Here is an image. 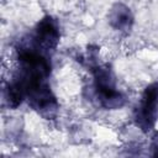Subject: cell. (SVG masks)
Returning a JSON list of instances; mask_svg holds the SVG:
<instances>
[{"label":"cell","instance_id":"6","mask_svg":"<svg viewBox=\"0 0 158 158\" xmlns=\"http://www.w3.org/2000/svg\"><path fill=\"white\" fill-rule=\"evenodd\" d=\"M151 151L153 157H158V133L153 137L152 143H151Z\"/></svg>","mask_w":158,"mask_h":158},{"label":"cell","instance_id":"1","mask_svg":"<svg viewBox=\"0 0 158 158\" xmlns=\"http://www.w3.org/2000/svg\"><path fill=\"white\" fill-rule=\"evenodd\" d=\"M94 83L96 99L102 107L115 110L125 105L126 99L122 93L116 90L115 77L110 68L105 65L94 68Z\"/></svg>","mask_w":158,"mask_h":158},{"label":"cell","instance_id":"5","mask_svg":"<svg viewBox=\"0 0 158 158\" xmlns=\"http://www.w3.org/2000/svg\"><path fill=\"white\" fill-rule=\"evenodd\" d=\"M25 98H26V90L20 80L9 83V85L5 89V99L10 107L12 109L17 107Z\"/></svg>","mask_w":158,"mask_h":158},{"label":"cell","instance_id":"2","mask_svg":"<svg viewBox=\"0 0 158 158\" xmlns=\"http://www.w3.org/2000/svg\"><path fill=\"white\" fill-rule=\"evenodd\" d=\"M158 114V83L149 84L142 95L139 105L135 110L136 125L147 132L153 128Z\"/></svg>","mask_w":158,"mask_h":158},{"label":"cell","instance_id":"4","mask_svg":"<svg viewBox=\"0 0 158 158\" xmlns=\"http://www.w3.org/2000/svg\"><path fill=\"white\" fill-rule=\"evenodd\" d=\"M109 22L117 31H128L133 23V15L123 4H115L109 12Z\"/></svg>","mask_w":158,"mask_h":158},{"label":"cell","instance_id":"3","mask_svg":"<svg viewBox=\"0 0 158 158\" xmlns=\"http://www.w3.org/2000/svg\"><path fill=\"white\" fill-rule=\"evenodd\" d=\"M59 42V28L56 22L51 16L43 17L35 32V43L38 49L42 52H49L57 47Z\"/></svg>","mask_w":158,"mask_h":158}]
</instances>
